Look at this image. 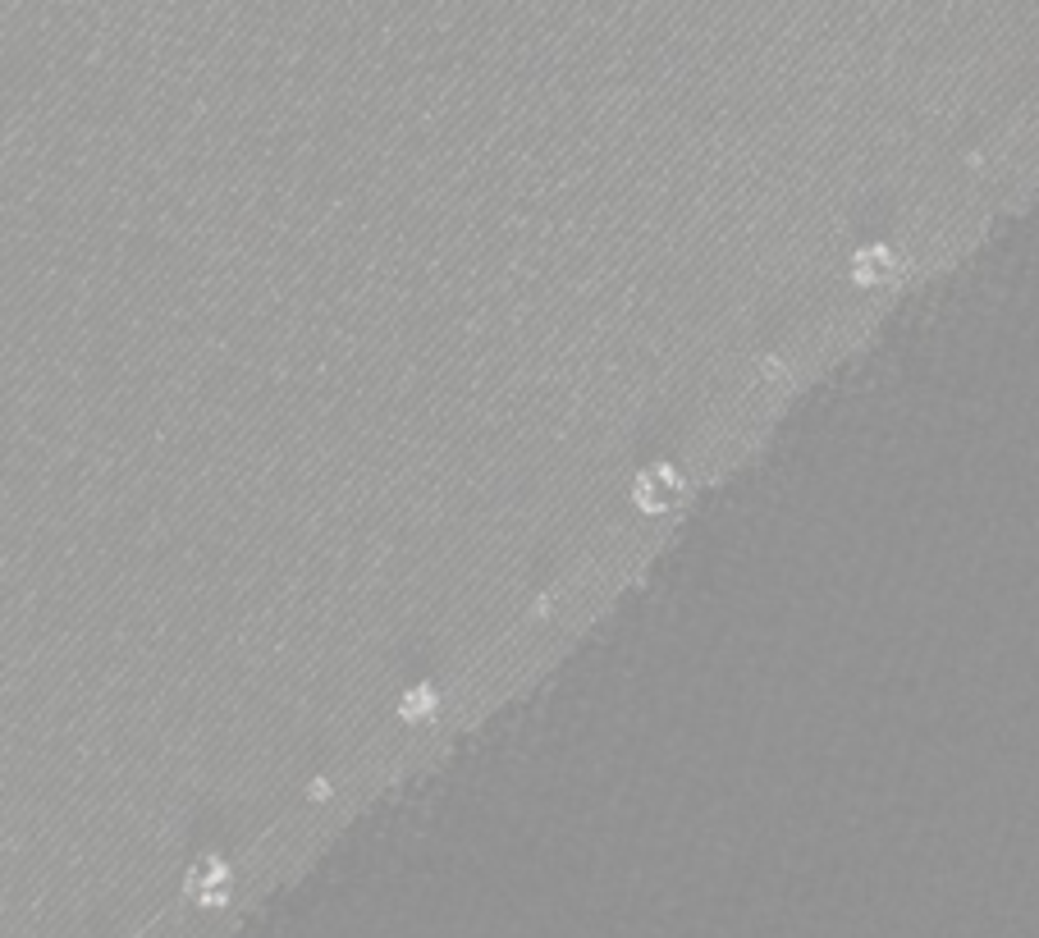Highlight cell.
Listing matches in <instances>:
<instances>
[{
    "instance_id": "1",
    "label": "cell",
    "mask_w": 1039,
    "mask_h": 938,
    "mask_svg": "<svg viewBox=\"0 0 1039 938\" xmlns=\"http://www.w3.org/2000/svg\"><path fill=\"white\" fill-rule=\"evenodd\" d=\"M678 499H682V476H678V467H669V463L646 467V472L632 481V504H637L641 513H664V508H673Z\"/></svg>"
},
{
    "instance_id": "2",
    "label": "cell",
    "mask_w": 1039,
    "mask_h": 938,
    "mask_svg": "<svg viewBox=\"0 0 1039 938\" xmlns=\"http://www.w3.org/2000/svg\"><path fill=\"white\" fill-rule=\"evenodd\" d=\"M893 270H898V257H893L888 248H879V243H875V248H861L852 257V280L866 284V289H870V284H888V280H893Z\"/></svg>"
},
{
    "instance_id": "3",
    "label": "cell",
    "mask_w": 1039,
    "mask_h": 938,
    "mask_svg": "<svg viewBox=\"0 0 1039 938\" xmlns=\"http://www.w3.org/2000/svg\"><path fill=\"white\" fill-rule=\"evenodd\" d=\"M435 705H440V691L435 687H408L403 691V701H399V719L403 723H426L435 714Z\"/></svg>"
},
{
    "instance_id": "4",
    "label": "cell",
    "mask_w": 1039,
    "mask_h": 938,
    "mask_svg": "<svg viewBox=\"0 0 1039 938\" xmlns=\"http://www.w3.org/2000/svg\"><path fill=\"white\" fill-rule=\"evenodd\" d=\"M307 797H312V801H325V797H330V783H325V778H316L312 788H307Z\"/></svg>"
}]
</instances>
